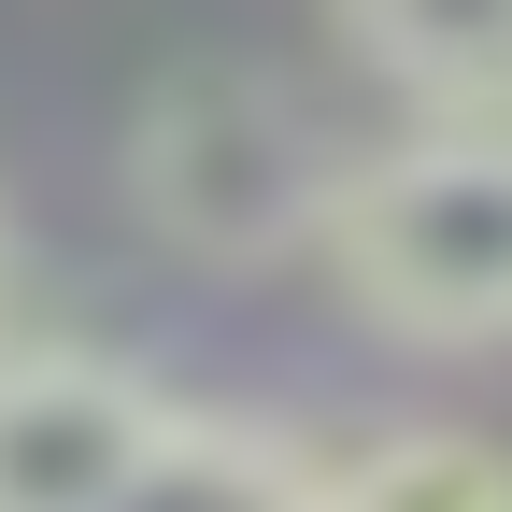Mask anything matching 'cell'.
Returning <instances> with one entry per match:
<instances>
[{"label": "cell", "mask_w": 512, "mask_h": 512, "mask_svg": "<svg viewBox=\"0 0 512 512\" xmlns=\"http://www.w3.org/2000/svg\"><path fill=\"white\" fill-rule=\"evenodd\" d=\"M342 57L413 128H512V15H356Z\"/></svg>", "instance_id": "5"}, {"label": "cell", "mask_w": 512, "mask_h": 512, "mask_svg": "<svg viewBox=\"0 0 512 512\" xmlns=\"http://www.w3.org/2000/svg\"><path fill=\"white\" fill-rule=\"evenodd\" d=\"M114 512H313V441L256 413H171L114 484Z\"/></svg>", "instance_id": "4"}, {"label": "cell", "mask_w": 512, "mask_h": 512, "mask_svg": "<svg viewBox=\"0 0 512 512\" xmlns=\"http://www.w3.org/2000/svg\"><path fill=\"white\" fill-rule=\"evenodd\" d=\"M171 399L86 342H0V512H114Z\"/></svg>", "instance_id": "3"}, {"label": "cell", "mask_w": 512, "mask_h": 512, "mask_svg": "<svg viewBox=\"0 0 512 512\" xmlns=\"http://www.w3.org/2000/svg\"><path fill=\"white\" fill-rule=\"evenodd\" d=\"M313 512H512V441H484V427L313 441Z\"/></svg>", "instance_id": "6"}, {"label": "cell", "mask_w": 512, "mask_h": 512, "mask_svg": "<svg viewBox=\"0 0 512 512\" xmlns=\"http://www.w3.org/2000/svg\"><path fill=\"white\" fill-rule=\"evenodd\" d=\"M328 271L399 342H512V128H399L342 157Z\"/></svg>", "instance_id": "1"}, {"label": "cell", "mask_w": 512, "mask_h": 512, "mask_svg": "<svg viewBox=\"0 0 512 512\" xmlns=\"http://www.w3.org/2000/svg\"><path fill=\"white\" fill-rule=\"evenodd\" d=\"M328 200H342V143L285 72L200 57V72L143 86V114H128V214L185 256H214V271H256V256L313 242Z\"/></svg>", "instance_id": "2"}]
</instances>
